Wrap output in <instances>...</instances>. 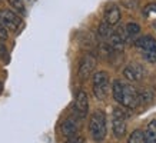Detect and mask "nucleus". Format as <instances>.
Listing matches in <instances>:
<instances>
[{
	"label": "nucleus",
	"mask_w": 156,
	"mask_h": 143,
	"mask_svg": "<svg viewBox=\"0 0 156 143\" xmlns=\"http://www.w3.org/2000/svg\"><path fill=\"white\" fill-rule=\"evenodd\" d=\"M112 92H113L115 100H116L118 103H120L123 107H126V109H135V107L139 105L137 90L132 85L126 83V82L115 80Z\"/></svg>",
	"instance_id": "nucleus-1"
},
{
	"label": "nucleus",
	"mask_w": 156,
	"mask_h": 143,
	"mask_svg": "<svg viewBox=\"0 0 156 143\" xmlns=\"http://www.w3.org/2000/svg\"><path fill=\"white\" fill-rule=\"evenodd\" d=\"M89 133L93 140L102 142L106 134H108V127H106V114L102 110H96L92 114L89 120Z\"/></svg>",
	"instance_id": "nucleus-2"
},
{
	"label": "nucleus",
	"mask_w": 156,
	"mask_h": 143,
	"mask_svg": "<svg viewBox=\"0 0 156 143\" xmlns=\"http://www.w3.org/2000/svg\"><path fill=\"white\" fill-rule=\"evenodd\" d=\"M136 47L140 50L146 62L156 63V40L152 36H143L136 40Z\"/></svg>",
	"instance_id": "nucleus-3"
},
{
	"label": "nucleus",
	"mask_w": 156,
	"mask_h": 143,
	"mask_svg": "<svg viewBox=\"0 0 156 143\" xmlns=\"http://www.w3.org/2000/svg\"><path fill=\"white\" fill-rule=\"evenodd\" d=\"M93 93L99 100H105L109 95V75L100 70L93 75Z\"/></svg>",
	"instance_id": "nucleus-4"
},
{
	"label": "nucleus",
	"mask_w": 156,
	"mask_h": 143,
	"mask_svg": "<svg viewBox=\"0 0 156 143\" xmlns=\"http://www.w3.org/2000/svg\"><path fill=\"white\" fill-rule=\"evenodd\" d=\"M0 24L6 30L16 32L22 26V17L17 13H14V12H12L9 9H2L0 10Z\"/></svg>",
	"instance_id": "nucleus-5"
},
{
	"label": "nucleus",
	"mask_w": 156,
	"mask_h": 143,
	"mask_svg": "<svg viewBox=\"0 0 156 143\" xmlns=\"http://www.w3.org/2000/svg\"><path fill=\"white\" fill-rule=\"evenodd\" d=\"M112 132L118 139H122L126 134V113L120 109H115L112 120Z\"/></svg>",
	"instance_id": "nucleus-6"
},
{
	"label": "nucleus",
	"mask_w": 156,
	"mask_h": 143,
	"mask_svg": "<svg viewBox=\"0 0 156 143\" xmlns=\"http://www.w3.org/2000/svg\"><path fill=\"white\" fill-rule=\"evenodd\" d=\"M96 66V59L92 54H85L82 57L80 63H79V70H77V76L80 80H86L90 75L93 73Z\"/></svg>",
	"instance_id": "nucleus-7"
},
{
	"label": "nucleus",
	"mask_w": 156,
	"mask_h": 143,
	"mask_svg": "<svg viewBox=\"0 0 156 143\" xmlns=\"http://www.w3.org/2000/svg\"><path fill=\"white\" fill-rule=\"evenodd\" d=\"M89 110V99L83 90H79L75 100V114L79 119H85Z\"/></svg>",
	"instance_id": "nucleus-8"
},
{
	"label": "nucleus",
	"mask_w": 156,
	"mask_h": 143,
	"mask_svg": "<svg viewBox=\"0 0 156 143\" xmlns=\"http://www.w3.org/2000/svg\"><path fill=\"white\" fill-rule=\"evenodd\" d=\"M123 76L130 82H139L145 76V69L140 65H137V63L128 65L125 67V70H123Z\"/></svg>",
	"instance_id": "nucleus-9"
},
{
	"label": "nucleus",
	"mask_w": 156,
	"mask_h": 143,
	"mask_svg": "<svg viewBox=\"0 0 156 143\" xmlns=\"http://www.w3.org/2000/svg\"><path fill=\"white\" fill-rule=\"evenodd\" d=\"M60 130H62V134L65 138H72L75 134L79 133V122L76 117H67L66 120H63V123L60 126Z\"/></svg>",
	"instance_id": "nucleus-10"
},
{
	"label": "nucleus",
	"mask_w": 156,
	"mask_h": 143,
	"mask_svg": "<svg viewBox=\"0 0 156 143\" xmlns=\"http://www.w3.org/2000/svg\"><path fill=\"white\" fill-rule=\"evenodd\" d=\"M120 17L122 13L118 5H110L105 10V23H108L109 26H116L120 22Z\"/></svg>",
	"instance_id": "nucleus-11"
},
{
	"label": "nucleus",
	"mask_w": 156,
	"mask_h": 143,
	"mask_svg": "<svg viewBox=\"0 0 156 143\" xmlns=\"http://www.w3.org/2000/svg\"><path fill=\"white\" fill-rule=\"evenodd\" d=\"M145 138L147 143H156V120H152L145 130Z\"/></svg>",
	"instance_id": "nucleus-12"
},
{
	"label": "nucleus",
	"mask_w": 156,
	"mask_h": 143,
	"mask_svg": "<svg viewBox=\"0 0 156 143\" xmlns=\"http://www.w3.org/2000/svg\"><path fill=\"white\" fill-rule=\"evenodd\" d=\"M128 143H147L146 138H145V132L139 130V129L133 130L128 139Z\"/></svg>",
	"instance_id": "nucleus-13"
},
{
	"label": "nucleus",
	"mask_w": 156,
	"mask_h": 143,
	"mask_svg": "<svg viewBox=\"0 0 156 143\" xmlns=\"http://www.w3.org/2000/svg\"><path fill=\"white\" fill-rule=\"evenodd\" d=\"M112 32H113V30H112V26H109L108 23H102L99 26V29H98V36H99L103 42H106L109 39V36L112 34Z\"/></svg>",
	"instance_id": "nucleus-14"
},
{
	"label": "nucleus",
	"mask_w": 156,
	"mask_h": 143,
	"mask_svg": "<svg viewBox=\"0 0 156 143\" xmlns=\"http://www.w3.org/2000/svg\"><path fill=\"white\" fill-rule=\"evenodd\" d=\"M7 3H9L17 13H20V14L26 13V0H7Z\"/></svg>",
	"instance_id": "nucleus-15"
},
{
	"label": "nucleus",
	"mask_w": 156,
	"mask_h": 143,
	"mask_svg": "<svg viewBox=\"0 0 156 143\" xmlns=\"http://www.w3.org/2000/svg\"><path fill=\"white\" fill-rule=\"evenodd\" d=\"M125 32H126V34L129 36V39L130 37H135V36H137V34L140 33V26L137 23H128L126 24V27H125Z\"/></svg>",
	"instance_id": "nucleus-16"
},
{
	"label": "nucleus",
	"mask_w": 156,
	"mask_h": 143,
	"mask_svg": "<svg viewBox=\"0 0 156 143\" xmlns=\"http://www.w3.org/2000/svg\"><path fill=\"white\" fill-rule=\"evenodd\" d=\"M137 99H139V103L152 102V99H153V93H152L151 90H143L142 93H137Z\"/></svg>",
	"instance_id": "nucleus-17"
},
{
	"label": "nucleus",
	"mask_w": 156,
	"mask_h": 143,
	"mask_svg": "<svg viewBox=\"0 0 156 143\" xmlns=\"http://www.w3.org/2000/svg\"><path fill=\"white\" fill-rule=\"evenodd\" d=\"M0 57L3 59V60H9V52H7V47L5 46V43L0 42Z\"/></svg>",
	"instance_id": "nucleus-18"
},
{
	"label": "nucleus",
	"mask_w": 156,
	"mask_h": 143,
	"mask_svg": "<svg viewBox=\"0 0 156 143\" xmlns=\"http://www.w3.org/2000/svg\"><path fill=\"white\" fill-rule=\"evenodd\" d=\"M65 143H85V139H83V136L75 134V136H72V138H67V140Z\"/></svg>",
	"instance_id": "nucleus-19"
},
{
	"label": "nucleus",
	"mask_w": 156,
	"mask_h": 143,
	"mask_svg": "<svg viewBox=\"0 0 156 143\" xmlns=\"http://www.w3.org/2000/svg\"><path fill=\"white\" fill-rule=\"evenodd\" d=\"M7 30H6L2 24H0V42H5V40H7Z\"/></svg>",
	"instance_id": "nucleus-20"
},
{
	"label": "nucleus",
	"mask_w": 156,
	"mask_h": 143,
	"mask_svg": "<svg viewBox=\"0 0 156 143\" xmlns=\"http://www.w3.org/2000/svg\"><path fill=\"white\" fill-rule=\"evenodd\" d=\"M145 12H146V13H149V12H156V3L147 5V6H146V9H145Z\"/></svg>",
	"instance_id": "nucleus-21"
},
{
	"label": "nucleus",
	"mask_w": 156,
	"mask_h": 143,
	"mask_svg": "<svg viewBox=\"0 0 156 143\" xmlns=\"http://www.w3.org/2000/svg\"><path fill=\"white\" fill-rule=\"evenodd\" d=\"M3 90V85H2V83H0V92Z\"/></svg>",
	"instance_id": "nucleus-22"
},
{
	"label": "nucleus",
	"mask_w": 156,
	"mask_h": 143,
	"mask_svg": "<svg viewBox=\"0 0 156 143\" xmlns=\"http://www.w3.org/2000/svg\"><path fill=\"white\" fill-rule=\"evenodd\" d=\"M153 27H155V30H156V20L153 22Z\"/></svg>",
	"instance_id": "nucleus-23"
}]
</instances>
